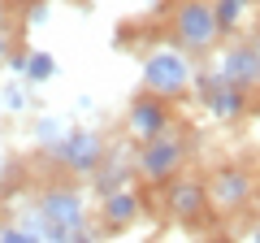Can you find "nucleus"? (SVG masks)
Segmentation results:
<instances>
[{"instance_id": "obj_1", "label": "nucleus", "mask_w": 260, "mask_h": 243, "mask_svg": "<svg viewBox=\"0 0 260 243\" xmlns=\"http://www.w3.org/2000/svg\"><path fill=\"white\" fill-rule=\"evenodd\" d=\"M139 78H143V92L160 96V100H178V96H186L191 83H195V61H191L186 48L160 44V48H152V52L143 56Z\"/></svg>"}, {"instance_id": "obj_2", "label": "nucleus", "mask_w": 260, "mask_h": 243, "mask_svg": "<svg viewBox=\"0 0 260 243\" xmlns=\"http://www.w3.org/2000/svg\"><path fill=\"white\" fill-rule=\"evenodd\" d=\"M174 44L186 48V52H213L221 44V26H217L213 0H178L174 5Z\"/></svg>"}, {"instance_id": "obj_3", "label": "nucleus", "mask_w": 260, "mask_h": 243, "mask_svg": "<svg viewBox=\"0 0 260 243\" xmlns=\"http://www.w3.org/2000/svg\"><path fill=\"white\" fill-rule=\"evenodd\" d=\"M182 165H186V139L174 135V131L135 143V174L143 183H152V187H165L169 178H178Z\"/></svg>"}, {"instance_id": "obj_4", "label": "nucleus", "mask_w": 260, "mask_h": 243, "mask_svg": "<svg viewBox=\"0 0 260 243\" xmlns=\"http://www.w3.org/2000/svg\"><path fill=\"white\" fill-rule=\"evenodd\" d=\"M48 157L61 169H70L74 178H91L95 169H100V161L109 157V139H104L100 131H91V126H70V135H65Z\"/></svg>"}, {"instance_id": "obj_5", "label": "nucleus", "mask_w": 260, "mask_h": 243, "mask_svg": "<svg viewBox=\"0 0 260 243\" xmlns=\"http://www.w3.org/2000/svg\"><path fill=\"white\" fill-rule=\"evenodd\" d=\"M39 213L48 217V243H61V234L70 230V226H83L91 222V208H87V191L70 187V183H56V187H48L44 196L35 200Z\"/></svg>"}, {"instance_id": "obj_6", "label": "nucleus", "mask_w": 260, "mask_h": 243, "mask_svg": "<svg viewBox=\"0 0 260 243\" xmlns=\"http://www.w3.org/2000/svg\"><path fill=\"white\" fill-rule=\"evenodd\" d=\"M208 74H213L217 83H234V87H243V92H251V87H260V56H256L251 44L230 39V44L217 52V61H213Z\"/></svg>"}, {"instance_id": "obj_7", "label": "nucleus", "mask_w": 260, "mask_h": 243, "mask_svg": "<svg viewBox=\"0 0 260 243\" xmlns=\"http://www.w3.org/2000/svg\"><path fill=\"white\" fill-rule=\"evenodd\" d=\"M251 196H256V183L243 165H225L208 178V204L217 213H243L251 204Z\"/></svg>"}, {"instance_id": "obj_8", "label": "nucleus", "mask_w": 260, "mask_h": 243, "mask_svg": "<svg viewBox=\"0 0 260 243\" xmlns=\"http://www.w3.org/2000/svg\"><path fill=\"white\" fill-rule=\"evenodd\" d=\"M165 131H169V104L160 100V96H152V92L135 96L130 109H126V135H130V143L156 139V135H165Z\"/></svg>"}, {"instance_id": "obj_9", "label": "nucleus", "mask_w": 260, "mask_h": 243, "mask_svg": "<svg viewBox=\"0 0 260 243\" xmlns=\"http://www.w3.org/2000/svg\"><path fill=\"white\" fill-rule=\"evenodd\" d=\"M165 208L178 217V222L204 217V208H208V183H200V178H169V183H165Z\"/></svg>"}, {"instance_id": "obj_10", "label": "nucleus", "mask_w": 260, "mask_h": 243, "mask_svg": "<svg viewBox=\"0 0 260 243\" xmlns=\"http://www.w3.org/2000/svg\"><path fill=\"white\" fill-rule=\"evenodd\" d=\"M135 152L130 148H117L113 152L109 148V157L100 161V169L91 174V191L95 196H113V191H121V187H135Z\"/></svg>"}, {"instance_id": "obj_11", "label": "nucleus", "mask_w": 260, "mask_h": 243, "mask_svg": "<svg viewBox=\"0 0 260 243\" xmlns=\"http://www.w3.org/2000/svg\"><path fill=\"white\" fill-rule=\"evenodd\" d=\"M143 213V200L135 187H121L113 191V196H100V226H109V230H126V226H135Z\"/></svg>"}, {"instance_id": "obj_12", "label": "nucleus", "mask_w": 260, "mask_h": 243, "mask_svg": "<svg viewBox=\"0 0 260 243\" xmlns=\"http://www.w3.org/2000/svg\"><path fill=\"white\" fill-rule=\"evenodd\" d=\"M70 126H74V122L61 117V113H39V117H35V131H30V139H35L39 152H52L56 143L70 135Z\"/></svg>"}, {"instance_id": "obj_13", "label": "nucleus", "mask_w": 260, "mask_h": 243, "mask_svg": "<svg viewBox=\"0 0 260 243\" xmlns=\"http://www.w3.org/2000/svg\"><path fill=\"white\" fill-rule=\"evenodd\" d=\"M22 78H26L30 87H44L56 78V56L44 52V48H30L26 52V66H22Z\"/></svg>"}, {"instance_id": "obj_14", "label": "nucleus", "mask_w": 260, "mask_h": 243, "mask_svg": "<svg viewBox=\"0 0 260 243\" xmlns=\"http://www.w3.org/2000/svg\"><path fill=\"white\" fill-rule=\"evenodd\" d=\"M247 9H251V0H213L217 26H221V35H225V39L239 35V26H243V18H247Z\"/></svg>"}, {"instance_id": "obj_15", "label": "nucleus", "mask_w": 260, "mask_h": 243, "mask_svg": "<svg viewBox=\"0 0 260 243\" xmlns=\"http://www.w3.org/2000/svg\"><path fill=\"white\" fill-rule=\"evenodd\" d=\"M0 113H9V117L30 113V83H26V78H18V83H5V87H0Z\"/></svg>"}, {"instance_id": "obj_16", "label": "nucleus", "mask_w": 260, "mask_h": 243, "mask_svg": "<svg viewBox=\"0 0 260 243\" xmlns=\"http://www.w3.org/2000/svg\"><path fill=\"white\" fill-rule=\"evenodd\" d=\"M18 226H22V230H30V234H39V239L48 243V217L39 213V204L22 208V213H18Z\"/></svg>"}, {"instance_id": "obj_17", "label": "nucleus", "mask_w": 260, "mask_h": 243, "mask_svg": "<svg viewBox=\"0 0 260 243\" xmlns=\"http://www.w3.org/2000/svg\"><path fill=\"white\" fill-rule=\"evenodd\" d=\"M61 243H100V230H95L91 222H83V226H70V230L61 234Z\"/></svg>"}, {"instance_id": "obj_18", "label": "nucleus", "mask_w": 260, "mask_h": 243, "mask_svg": "<svg viewBox=\"0 0 260 243\" xmlns=\"http://www.w3.org/2000/svg\"><path fill=\"white\" fill-rule=\"evenodd\" d=\"M0 243H44V239L30 234V230H22V226L13 222V226H0Z\"/></svg>"}, {"instance_id": "obj_19", "label": "nucleus", "mask_w": 260, "mask_h": 243, "mask_svg": "<svg viewBox=\"0 0 260 243\" xmlns=\"http://www.w3.org/2000/svg\"><path fill=\"white\" fill-rule=\"evenodd\" d=\"M44 22H48V0H35V5L26 9V26L35 31V26H44Z\"/></svg>"}, {"instance_id": "obj_20", "label": "nucleus", "mask_w": 260, "mask_h": 243, "mask_svg": "<svg viewBox=\"0 0 260 243\" xmlns=\"http://www.w3.org/2000/svg\"><path fill=\"white\" fill-rule=\"evenodd\" d=\"M9 52H13V31H5V22H0V66L9 61Z\"/></svg>"}, {"instance_id": "obj_21", "label": "nucleus", "mask_w": 260, "mask_h": 243, "mask_svg": "<svg viewBox=\"0 0 260 243\" xmlns=\"http://www.w3.org/2000/svg\"><path fill=\"white\" fill-rule=\"evenodd\" d=\"M74 109H78V113H95V96H87V92L74 96Z\"/></svg>"}, {"instance_id": "obj_22", "label": "nucleus", "mask_w": 260, "mask_h": 243, "mask_svg": "<svg viewBox=\"0 0 260 243\" xmlns=\"http://www.w3.org/2000/svg\"><path fill=\"white\" fill-rule=\"evenodd\" d=\"M251 48H256V56H260V26L251 31Z\"/></svg>"}, {"instance_id": "obj_23", "label": "nucleus", "mask_w": 260, "mask_h": 243, "mask_svg": "<svg viewBox=\"0 0 260 243\" xmlns=\"http://www.w3.org/2000/svg\"><path fill=\"white\" fill-rule=\"evenodd\" d=\"M247 243H260V230H251V239H247Z\"/></svg>"}, {"instance_id": "obj_24", "label": "nucleus", "mask_w": 260, "mask_h": 243, "mask_svg": "<svg viewBox=\"0 0 260 243\" xmlns=\"http://www.w3.org/2000/svg\"><path fill=\"white\" fill-rule=\"evenodd\" d=\"M0 22H5V0H0Z\"/></svg>"}, {"instance_id": "obj_25", "label": "nucleus", "mask_w": 260, "mask_h": 243, "mask_svg": "<svg viewBox=\"0 0 260 243\" xmlns=\"http://www.w3.org/2000/svg\"><path fill=\"white\" fill-rule=\"evenodd\" d=\"M0 187H5V165H0Z\"/></svg>"}, {"instance_id": "obj_26", "label": "nucleus", "mask_w": 260, "mask_h": 243, "mask_svg": "<svg viewBox=\"0 0 260 243\" xmlns=\"http://www.w3.org/2000/svg\"><path fill=\"white\" fill-rule=\"evenodd\" d=\"M148 5H169V0H148Z\"/></svg>"}]
</instances>
